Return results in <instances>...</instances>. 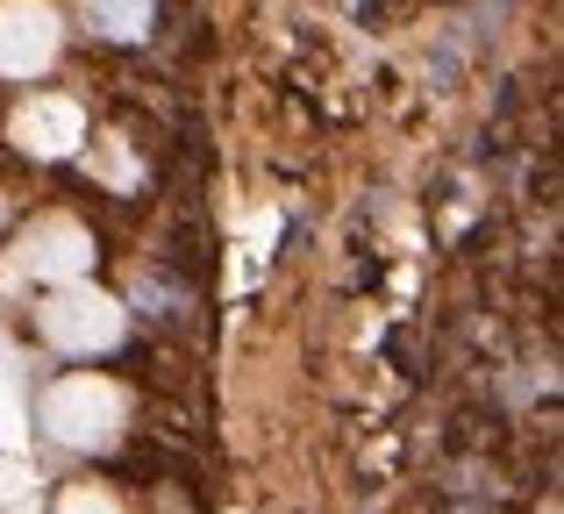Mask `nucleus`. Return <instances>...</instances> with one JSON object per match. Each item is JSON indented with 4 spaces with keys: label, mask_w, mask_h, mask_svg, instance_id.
<instances>
[{
    "label": "nucleus",
    "mask_w": 564,
    "mask_h": 514,
    "mask_svg": "<svg viewBox=\"0 0 564 514\" xmlns=\"http://www.w3.org/2000/svg\"><path fill=\"white\" fill-rule=\"evenodd\" d=\"M43 422H51L65 444H108V436L122 429V393H115L108 379H72V386L51 393Z\"/></svg>",
    "instance_id": "f257e3e1"
},
{
    "label": "nucleus",
    "mask_w": 564,
    "mask_h": 514,
    "mask_svg": "<svg viewBox=\"0 0 564 514\" xmlns=\"http://www.w3.org/2000/svg\"><path fill=\"white\" fill-rule=\"evenodd\" d=\"M43 329H51V343H65V350H108L115 336H122V315H115L108 293L65 286L51 307H43Z\"/></svg>",
    "instance_id": "f03ea898"
},
{
    "label": "nucleus",
    "mask_w": 564,
    "mask_h": 514,
    "mask_svg": "<svg viewBox=\"0 0 564 514\" xmlns=\"http://www.w3.org/2000/svg\"><path fill=\"white\" fill-rule=\"evenodd\" d=\"M51 51H57V14L43 0H0V72L29 79L51 65Z\"/></svg>",
    "instance_id": "7ed1b4c3"
},
{
    "label": "nucleus",
    "mask_w": 564,
    "mask_h": 514,
    "mask_svg": "<svg viewBox=\"0 0 564 514\" xmlns=\"http://www.w3.org/2000/svg\"><path fill=\"white\" fill-rule=\"evenodd\" d=\"M79 108L72 100H57V94H43V100H29L22 114H14V136H22V151H43V157H57V151H72L79 143Z\"/></svg>",
    "instance_id": "20e7f679"
},
{
    "label": "nucleus",
    "mask_w": 564,
    "mask_h": 514,
    "mask_svg": "<svg viewBox=\"0 0 564 514\" xmlns=\"http://www.w3.org/2000/svg\"><path fill=\"white\" fill-rule=\"evenodd\" d=\"M86 258H94V243H86V229H72V222H36L22 237V272L65 278V272H79Z\"/></svg>",
    "instance_id": "39448f33"
},
{
    "label": "nucleus",
    "mask_w": 564,
    "mask_h": 514,
    "mask_svg": "<svg viewBox=\"0 0 564 514\" xmlns=\"http://www.w3.org/2000/svg\"><path fill=\"white\" fill-rule=\"evenodd\" d=\"M94 14H108V29H115V36H137V29H143V14H151V0H94Z\"/></svg>",
    "instance_id": "423d86ee"
},
{
    "label": "nucleus",
    "mask_w": 564,
    "mask_h": 514,
    "mask_svg": "<svg viewBox=\"0 0 564 514\" xmlns=\"http://www.w3.org/2000/svg\"><path fill=\"white\" fill-rule=\"evenodd\" d=\"M65 514H122V507H115L108 493H86L79 486V493H65Z\"/></svg>",
    "instance_id": "0eeeda50"
}]
</instances>
